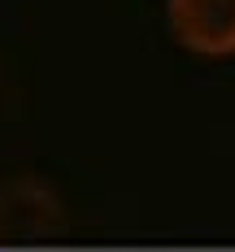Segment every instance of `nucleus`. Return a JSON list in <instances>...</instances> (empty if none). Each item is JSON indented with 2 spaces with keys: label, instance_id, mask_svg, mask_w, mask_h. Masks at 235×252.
<instances>
[{
  "label": "nucleus",
  "instance_id": "2",
  "mask_svg": "<svg viewBox=\"0 0 235 252\" xmlns=\"http://www.w3.org/2000/svg\"><path fill=\"white\" fill-rule=\"evenodd\" d=\"M57 218H61V209L48 187H39L31 178L0 183V239H35L57 226Z\"/></svg>",
  "mask_w": 235,
  "mask_h": 252
},
{
  "label": "nucleus",
  "instance_id": "1",
  "mask_svg": "<svg viewBox=\"0 0 235 252\" xmlns=\"http://www.w3.org/2000/svg\"><path fill=\"white\" fill-rule=\"evenodd\" d=\"M166 22L192 57H235V0H166Z\"/></svg>",
  "mask_w": 235,
  "mask_h": 252
}]
</instances>
